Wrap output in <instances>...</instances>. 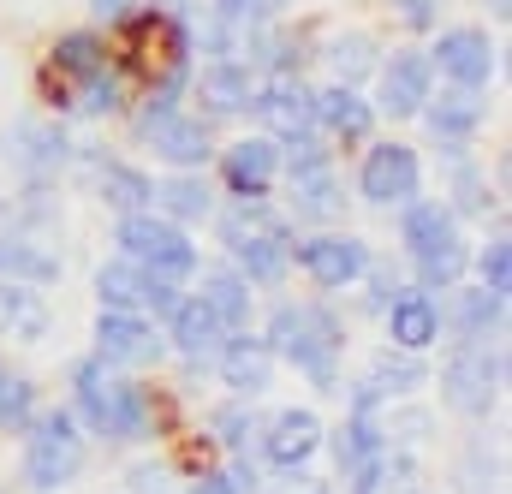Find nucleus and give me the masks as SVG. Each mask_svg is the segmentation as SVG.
Returning a JSON list of instances; mask_svg holds the SVG:
<instances>
[{
    "label": "nucleus",
    "instance_id": "13",
    "mask_svg": "<svg viewBox=\"0 0 512 494\" xmlns=\"http://www.w3.org/2000/svg\"><path fill=\"white\" fill-rule=\"evenodd\" d=\"M322 417L310 411V405H292V411H280V417H268L262 429H256V459L280 477V471H304L316 453H322Z\"/></svg>",
    "mask_w": 512,
    "mask_h": 494
},
{
    "label": "nucleus",
    "instance_id": "41",
    "mask_svg": "<svg viewBox=\"0 0 512 494\" xmlns=\"http://www.w3.org/2000/svg\"><path fill=\"white\" fill-rule=\"evenodd\" d=\"M143 286H149V274L126 262V256H114V262H102L96 268V298H102V310H143Z\"/></svg>",
    "mask_w": 512,
    "mask_h": 494
},
{
    "label": "nucleus",
    "instance_id": "56",
    "mask_svg": "<svg viewBox=\"0 0 512 494\" xmlns=\"http://www.w3.org/2000/svg\"><path fill=\"white\" fill-rule=\"evenodd\" d=\"M405 494H417V489H405Z\"/></svg>",
    "mask_w": 512,
    "mask_h": 494
},
{
    "label": "nucleus",
    "instance_id": "25",
    "mask_svg": "<svg viewBox=\"0 0 512 494\" xmlns=\"http://www.w3.org/2000/svg\"><path fill=\"white\" fill-rule=\"evenodd\" d=\"M435 161H441V179H447V209L459 221H483L489 215V191H483V167L471 155V143H435Z\"/></svg>",
    "mask_w": 512,
    "mask_h": 494
},
{
    "label": "nucleus",
    "instance_id": "1",
    "mask_svg": "<svg viewBox=\"0 0 512 494\" xmlns=\"http://www.w3.org/2000/svg\"><path fill=\"white\" fill-rule=\"evenodd\" d=\"M268 352L274 364H292L316 393H340V364H346V316L328 310L322 298H280L268 316Z\"/></svg>",
    "mask_w": 512,
    "mask_h": 494
},
{
    "label": "nucleus",
    "instance_id": "20",
    "mask_svg": "<svg viewBox=\"0 0 512 494\" xmlns=\"http://www.w3.org/2000/svg\"><path fill=\"white\" fill-rule=\"evenodd\" d=\"M417 120L429 125L435 143H471L483 131V120H489V96L477 84H447V90H429Z\"/></svg>",
    "mask_w": 512,
    "mask_h": 494
},
{
    "label": "nucleus",
    "instance_id": "44",
    "mask_svg": "<svg viewBox=\"0 0 512 494\" xmlns=\"http://www.w3.org/2000/svg\"><path fill=\"white\" fill-rule=\"evenodd\" d=\"M352 292H364V298H358V304H364V316H382L387 304L405 292V274H399L393 262H370V268H364V280H358Z\"/></svg>",
    "mask_w": 512,
    "mask_h": 494
},
{
    "label": "nucleus",
    "instance_id": "51",
    "mask_svg": "<svg viewBox=\"0 0 512 494\" xmlns=\"http://www.w3.org/2000/svg\"><path fill=\"white\" fill-rule=\"evenodd\" d=\"M137 6H143V0H90V18H96V24H126Z\"/></svg>",
    "mask_w": 512,
    "mask_h": 494
},
{
    "label": "nucleus",
    "instance_id": "32",
    "mask_svg": "<svg viewBox=\"0 0 512 494\" xmlns=\"http://www.w3.org/2000/svg\"><path fill=\"white\" fill-rule=\"evenodd\" d=\"M48 328H54V310H48L42 286L0 280V334H6V340H24V346H36V340H48Z\"/></svg>",
    "mask_w": 512,
    "mask_h": 494
},
{
    "label": "nucleus",
    "instance_id": "11",
    "mask_svg": "<svg viewBox=\"0 0 512 494\" xmlns=\"http://www.w3.org/2000/svg\"><path fill=\"white\" fill-rule=\"evenodd\" d=\"M441 334L453 346H483V340H501L507 334V292H489L483 280L471 286H447L441 292Z\"/></svg>",
    "mask_w": 512,
    "mask_h": 494
},
{
    "label": "nucleus",
    "instance_id": "47",
    "mask_svg": "<svg viewBox=\"0 0 512 494\" xmlns=\"http://www.w3.org/2000/svg\"><path fill=\"white\" fill-rule=\"evenodd\" d=\"M393 12H399V24L417 30V36H429V30L441 24V0H393Z\"/></svg>",
    "mask_w": 512,
    "mask_h": 494
},
{
    "label": "nucleus",
    "instance_id": "31",
    "mask_svg": "<svg viewBox=\"0 0 512 494\" xmlns=\"http://www.w3.org/2000/svg\"><path fill=\"white\" fill-rule=\"evenodd\" d=\"M197 292L209 298V310L233 328V334H245L256 316V286L233 268V262H221V268H197Z\"/></svg>",
    "mask_w": 512,
    "mask_h": 494
},
{
    "label": "nucleus",
    "instance_id": "27",
    "mask_svg": "<svg viewBox=\"0 0 512 494\" xmlns=\"http://www.w3.org/2000/svg\"><path fill=\"white\" fill-rule=\"evenodd\" d=\"M233 256V268L251 280V286H286V274H292V227L286 221H274L268 233H256V239H245L239 250H227Z\"/></svg>",
    "mask_w": 512,
    "mask_h": 494
},
{
    "label": "nucleus",
    "instance_id": "49",
    "mask_svg": "<svg viewBox=\"0 0 512 494\" xmlns=\"http://www.w3.org/2000/svg\"><path fill=\"white\" fill-rule=\"evenodd\" d=\"M209 12H215L221 24H233V30H256V6L251 0H209Z\"/></svg>",
    "mask_w": 512,
    "mask_h": 494
},
{
    "label": "nucleus",
    "instance_id": "8",
    "mask_svg": "<svg viewBox=\"0 0 512 494\" xmlns=\"http://www.w3.org/2000/svg\"><path fill=\"white\" fill-rule=\"evenodd\" d=\"M90 340H96V358L114 370H161V358H167V334L143 310H102Z\"/></svg>",
    "mask_w": 512,
    "mask_h": 494
},
{
    "label": "nucleus",
    "instance_id": "5",
    "mask_svg": "<svg viewBox=\"0 0 512 494\" xmlns=\"http://www.w3.org/2000/svg\"><path fill=\"white\" fill-rule=\"evenodd\" d=\"M84 471V435L72 411H36L24 429V483L36 494L66 489Z\"/></svg>",
    "mask_w": 512,
    "mask_h": 494
},
{
    "label": "nucleus",
    "instance_id": "4",
    "mask_svg": "<svg viewBox=\"0 0 512 494\" xmlns=\"http://www.w3.org/2000/svg\"><path fill=\"white\" fill-rule=\"evenodd\" d=\"M429 381H441V405L465 423H483L501 393H507V346L483 340V346H453L441 370H429Z\"/></svg>",
    "mask_w": 512,
    "mask_h": 494
},
{
    "label": "nucleus",
    "instance_id": "53",
    "mask_svg": "<svg viewBox=\"0 0 512 494\" xmlns=\"http://www.w3.org/2000/svg\"><path fill=\"white\" fill-rule=\"evenodd\" d=\"M155 6H161V12H185V0H155Z\"/></svg>",
    "mask_w": 512,
    "mask_h": 494
},
{
    "label": "nucleus",
    "instance_id": "39",
    "mask_svg": "<svg viewBox=\"0 0 512 494\" xmlns=\"http://www.w3.org/2000/svg\"><path fill=\"white\" fill-rule=\"evenodd\" d=\"M411 268H417V286H423V292H447V286H459L465 268H471V245H465V233L447 239V245H435V250H423V256H411Z\"/></svg>",
    "mask_w": 512,
    "mask_h": 494
},
{
    "label": "nucleus",
    "instance_id": "12",
    "mask_svg": "<svg viewBox=\"0 0 512 494\" xmlns=\"http://www.w3.org/2000/svg\"><path fill=\"white\" fill-rule=\"evenodd\" d=\"M251 114L274 143L322 137V131H316V90H310L304 78H262L256 96H251Z\"/></svg>",
    "mask_w": 512,
    "mask_h": 494
},
{
    "label": "nucleus",
    "instance_id": "17",
    "mask_svg": "<svg viewBox=\"0 0 512 494\" xmlns=\"http://www.w3.org/2000/svg\"><path fill=\"white\" fill-rule=\"evenodd\" d=\"M72 167H78V179H84L114 215H137V209H149L155 179H149L143 167H131V161H120V155H108V149H78Z\"/></svg>",
    "mask_w": 512,
    "mask_h": 494
},
{
    "label": "nucleus",
    "instance_id": "18",
    "mask_svg": "<svg viewBox=\"0 0 512 494\" xmlns=\"http://www.w3.org/2000/svg\"><path fill=\"white\" fill-rule=\"evenodd\" d=\"M256 84L262 78H256L251 66L239 54H227V60H203V72H191L185 90H197V102H203L209 120H239V114H251Z\"/></svg>",
    "mask_w": 512,
    "mask_h": 494
},
{
    "label": "nucleus",
    "instance_id": "23",
    "mask_svg": "<svg viewBox=\"0 0 512 494\" xmlns=\"http://www.w3.org/2000/svg\"><path fill=\"white\" fill-rule=\"evenodd\" d=\"M316 131L334 137V143H346V149L370 143V137H376V108H370V96H364L358 84H328V90H316Z\"/></svg>",
    "mask_w": 512,
    "mask_h": 494
},
{
    "label": "nucleus",
    "instance_id": "34",
    "mask_svg": "<svg viewBox=\"0 0 512 494\" xmlns=\"http://www.w3.org/2000/svg\"><path fill=\"white\" fill-rule=\"evenodd\" d=\"M316 54H322V66L334 72V84H364V78L376 72V60H382L370 30H340V36H328Z\"/></svg>",
    "mask_w": 512,
    "mask_h": 494
},
{
    "label": "nucleus",
    "instance_id": "7",
    "mask_svg": "<svg viewBox=\"0 0 512 494\" xmlns=\"http://www.w3.org/2000/svg\"><path fill=\"white\" fill-rule=\"evenodd\" d=\"M370 262H376V250L364 245L358 233H310V239H292V268H304V280L316 292H352Z\"/></svg>",
    "mask_w": 512,
    "mask_h": 494
},
{
    "label": "nucleus",
    "instance_id": "21",
    "mask_svg": "<svg viewBox=\"0 0 512 494\" xmlns=\"http://www.w3.org/2000/svg\"><path fill=\"white\" fill-rule=\"evenodd\" d=\"M221 185L227 197H274L280 185V143L274 137H239L221 149Z\"/></svg>",
    "mask_w": 512,
    "mask_h": 494
},
{
    "label": "nucleus",
    "instance_id": "40",
    "mask_svg": "<svg viewBox=\"0 0 512 494\" xmlns=\"http://www.w3.org/2000/svg\"><path fill=\"white\" fill-rule=\"evenodd\" d=\"M36 411H42L36 381L24 370H12V364H0V435H24Z\"/></svg>",
    "mask_w": 512,
    "mask_h": 494
},
{
    "label": "nucleus",
    "instance_id": "26",
    "mask_svg": "<svg viewBox=\"0 0 512 494\" xmlns=\"http://www.w3.org/2000/svg\"><path fill=\"white\" fill-rule=\"evenodd\" d=\"M66 274L60 250H48L36 233H18V227H0V280H18V286H54Z\"/></svg>",
    "mask_w": 512,
    "mask_h": 494
},
{
    "label": "nucleus",
    "instance_id": "33",
    "mask_svg": "<svg viewBox=\"0 0 512 494\" xmlns=\"http://www.w3.org/2000/svg\"><path fill=\"white\" fill-rule=\"evenodd\" d=\"M447 239H459V215L441 197H411L399 209V245H405V256H423V250L447 245Z\"/></svg>",
    "mask_w": 512,
    "mask_h": 494
},
{
    "label": "nucleus",
    "instance_id": "22",
    "mask_svg": "<svg viewBox=\"0 0 512 494\" xmlns=\"http://www.w3.org/2000/svg\"><path fill=\"white\" fill-rule=\"evenodd\" d=\"M215 375L227 381L233 399H262L274 387V352H268V340H251V328L227 334L221 352H215Z\"/></svg>",
    "mask_w": 512,
    "mask_h": 494
},
{
    "label": "nucleus",
    "instance_id": "52",
    "mask_svg": "<svg viewBox=\"0 0 512 494\" xmlns=\"http://www.w3.org/2000/svg\"><path fill=\"white\" fill-rule=\"evenodd\" d=\"M251 6H256V24H274V18H280L292 0H251Z\"/></svg>",
    "mask_w": 512,
    "mask_h": 494
},
{
    "label": "nucleus",
    "instance_id": "43",
    "mask_svg": "<svg viewBox=\"0 0 512 494\" xmlns=\"http://www.w3.org/2000/svg\"><path fill=\"white\" fill-rule=\"evenodd\" d=\"M185 36H191V54H203V60H227V54H239V42H245V30L221 24L215 12H203L197 24H185Z\"/></svg>",
    "mask_w": 512,
    "mask_h": 494
},
{
    "label": "nucleus",
    "instance_id": "10",
    "mask_svg": "<svg viewBox=\"0 0 512 494\" xmlns=\"http://www.w3.org/2000/svg\"><path fill=\"white\" fill-rule=\"evenodd\" d=\"M429 90H435V66H429V54H417V48H393L387 60H376V120H417L423 114V102H429Z\"/></svg>",
    "mask_w": 512,
    "mask_h": 494
},
{
    "label": "nucleus",
    "instance_id": "28",
    "mask_svg": "<svg viewBox=\"0 0 512 494\" xmlns=\"http://www.w3.org/2000/svg\"><path fill=\"white\" fill-rule=\"evenodd\" d=\"M108 66H114V42L102 30H60L54 48H48V72L60 84H84V78H96Z\"/></svg>",
    "mask_w": 512,
    "mask_h": 494
},
{
    "label": "nucleus",
    "instance_id": "2",
    "mask_svg": "<svg viewBox=\"0 0 512 494\" xmlns=\"http://www.w3.org/2000/svg\"><path fill=\"white\" fill-rule=\"evenodd\" d=\"M72 405L108 447H137L155 435V399L126 370L102 364L96 352L72 364Z\"/></svg>",
    "mask_w": 512,
    "mask_h": 494
},
{
    "label": "nucleus",
    "instance_id": "36",
    "mask_svg": "<svg viewBox=\"0 0 512 494\" xmlns=\"http://www.w3.org/2000/svg\"><path fill=\"white\" fill-rule=\"evenodd\" d=\"M447 483H453V494H507V459L489 453V441L477 435V441L453 459Z\"/></svg>",
    "mask_w": 512,
    "mask_h": 494
},
{
    "label": "nucleus",
    "instance_id": "16",
    "mask_svg": "<svg viewBox=\"0 0 512 494\" xmlns=\"http://www.w3.org/2000/svg\"><path fill=\"white\" fill-rule=\"evenodd\" d=\"M286 209L292 221H310V227H340L346 209H352V191L340 179L334 161H316V167H292L286 173Z\"/></svg>",
    "mask_w": 512,
    "mask_h": 494
},
{
    "label": "nucleus",
    "instance_id": "48",
    "mask_svg": "<svg viewBox=\"0 0 512 494\" xmlns=\"http://www.w3.org/2000/svg\"><path fill=\"white\" fill-rule=\"evenodd\" d=\"M179 494H245V489H239V477H233V471H197Z\"/></svg>",
    "mask_w": 512,
    "mask_h": 494
},
{
    "label": "nucleus",
    "instance_id": "55",
    "mask_svg": "<svg viewBox=\"0 0 512 494\" xmlns=\"http://www.w3.org/2000/svg\"><path fill=\"white\" fill-rule=\"evenodd\" d=\"M0 227H6V197H0Z\"/></svg>",
    "mask_w": 512,
    "mask_h": 494
},
{
    "label": "nucleus",
    "instance_id": "46",
    "mask_svg": "<svg viewBox=\"0 0 512 494\" xmlns=\"http://www.w3.org/2000/svg\"><path fill=\"white\" fill-rule=\"evenodd\" d=\"M477 280L489 292H507L512 286V239L507 233H489V245L477 250Z\"/></svg>",
    "mask_w": 512,
    "mask_h": 494
},
{
    "label": "nucleus",
    "instance_id": "14",
    "mask_svg": "<svg viewBox=\"0 0 512 494\" xmlns=\"http://www.w3.org/2000/svg\"><path fill=\"white\" fill-rule=\"evenodd\" d=\"M167 352H179L185 364H191V375H203L209 364H215V352H221V340L233 334L215 310H209V298L203 292H185L173 310H167Z\"/></svg>",
    "mask_w": 512,
    "mask_h": 494
},
{
    "label": "nucleus",
    "instance_id": "35",
    "mask_svg": "<svg viewBox=\"0 0 512 494\" xmlns=\"http://www.w3.org/2000/svg\"><path fill=\"white\" fill-rule=\"evenodd\" d=\"M126 114V78L108 66L84 84H66V120H114Z\"/></svg>",
    "mask_w": 512,
    "mask_h": 494
},
{
    "label": "nucleus",
    "instance_id": "15",
    "mask_svg": "<svg viewBox=\"0 0 512 494\" xmlns=\"http://www.w3.org/2000/svg\"><path fill=\"white\" fill-rule=\"evenodd\" d=\"M429 66H435L447 84H477V90H489V78H495V66H501V48H495L489 30H477V24H453V30L435 36Z\"/></svg>",
    "mask_w": 512,
    "mask_h": 494
},
{
    "label": "nucleus",
    "instance_id": "19",
    "mask_svg": "<svg viewBox=\"0 0 512 494\" xmlns=\"http://www.w3.org/2000/svg\"><path fill=\"white\" fill-rule=\"evenodd\" d=\"M143 149H155V161H167L173 173H203L209 161H215V131L203 114H167V120L155 125L149 137H143Z\"/></svg>",
    "mask_w": 512,
    "mask_h": 494
},
{
    "label": "nucleus",
    "instance_id": "30",
    "mask_svg": "<svg viewBox=\"0 0 512 494\" xmlns=\"http://www.w3.org/2000/svg\"><path fill=\"white\" fill-rule=\"evenodd\" d=\"M322 447H334V471H340V483H346L358 465H370V459L387 447L382 411H364V405H352V411H346V423H340L334 435H322Z\"/></svg>",
    "mask_w": 512,
    "mask_h": 494
},
{
    "label": "nucleus",
    "instance_id": "3",
    "mask_svg": "<svg viewBox=\"0 0 512 494\" xmlns=\"http://www.w3.org/2000/svg\"><path fill=\"white\" fill-rule=\"evenodd\" d=\"M114 250H120L126 262H137L149 280H167V286H191L197 268H203V256H197V245H191V233H185L179 221L155 215V209L120 215V221H114Z\"/></svg>",
    "mask_w": 512,
    "mask_h": 494
},
{
    "label": "nucleus",
    "instance_id": "9",
    "mask_svg": "<svg viewBox=\"0 0 512 494\" xmlns=\"http://www.w3.org/2000/svg\"><path fill=\"white\" fill-rule=\"evenodd\" d=\"M358 197L370 209H405L411 197H423V161L411 143H370L358 161Z\"/></svg>",
    "mask_w": 512,
    "mask_h": 494
},
{
    "label": "nucleus",
    "instance_id": "24",
    "mask_svg": "<svg viewBox=\"0 0 512 494\" xmlns=\"http://www.w3.org/2000/svg\"><path fill=\"white\" fill-rule=\"evenodd\" d=\"M382 322H387V346H399V352H429V346L441 340V298L423 292V286H405V292L382 310Z\"/></svg>",
    "mask_w": 512,
    "mask_h": 494
},
{
    "label": "nucleus",
    "instance_id": "50",
    "mask_svg": "<svg viewBox=\"0 0 512 494\" xmlns=\"http://www.w3.org/2000/svg\"><path fill=\"white\" fill-rule=\"evenodd\" d=\"M256 494H334L328 483H316V477H304V471H280L274 477V489H256Z\"/></svg>",
    "mask_w": 512,
    "mask_h": 494
},
{
    "label": "nucleus",
    "instance_id": "45",
    "mask_svg": "<svg viewBox=\"0 0 512 494\" xmlns=\"http://www.w3.org/2000/svg\"><path fill=\"white\" fill-rule=\"evenodd\" d=\"M382 429H387V441H393V447H423V441H435V417H429V411H417V405L387 411Z\"/></svg>",
    "mask_w": 512,
    "mask_h": 494
},
{
    "label": "nucleus",
    "instance_id": "6",
    "mask_svg": "<svg viewBox=\"0 0 512 494\" xmlns=\"http://www.w3.org/2000/svg\"><path fill=\"white\" fill-rule=\"evenodd\" d=\"M0 155H6V167L24 179V185H60V173H72V155H78V143H72V131L60 120H18L6 131V143H0Z\"/></svg>",
    "mask_w": 512,
    "mask_h": 494
},
{
    "label": "nucleus",
    "instance_id": "38",
    "mask_svg": "<svg viewBox=\"0 0 512 494\" xmlns=\"http://www.w3.org/2000/svg\"><path fill=\"white\" fill-rule=\"evenodd\" d=\"M209 221H215V239H221V250H239L245 239L268 233L280 215L268 209V197H233V203H227V209H215Z\"/></svg>",
    "mask_w": 512,
    "mask_h": 494
},
{
    "label": "nucleus",
    "instance_id": "54",
    "mask_svg": "<svg viewBox=\"0 0 512 494\" xmlns=\"http://www.w3.org/2000/svg\"><path fill=\"white\" fill-rule=\"evenodd\" d=\"M489 12H495V18H507V0H489Z\"/></svg>",
    "mask_w": 512,
    "mask_h": 494
},
{
    "label": "nucleus",
    "instance_id": "29",
    "mask_svg": "<svg viewBox=\"0 0 512 494\" xmlns=\"http://www.w3.org/2000/svg\"><path fill=\"white\" fill-rule=\"evenodd\" d=\"M149 209L167 215V221H179V227H203L221 203H215V185L203 173H167V179H155Z\"/></svg>",
    "mask_w": 512,
    "mask_h": 494
},
{
    "label": "nucleus",
    "instance_id": "42",
    "mask_svg": "<svg viewBox=\"0 0 512 494\" xmlns=\"http://www.w3.org/2000/svg\"><path fill=\"white\" fill-rule=\"evenodd\" d=\"M256 411H251V399H233V405H221L215 417H209V441L215 447H227V453H251L256 447Z\"/></svg>",
    "mask_w": 512,
    "mask_h": 494
},
{
    "label": "nucleus",
    "instance_id": "37",
    "mask_svg": "<svg viewBox=\"0 0 512 494\" xmlns=\"http://www.w3.org/2000/svg\"><path fill=\"white\" fill-rule=\"evenodd\" d=\"M364 375L382 387V399H411V393L429 387V364H423V352H399V346H382Z\"/></svg>",
    "mask_w": 512,
    "mask_h": 494
}]
</instances>
